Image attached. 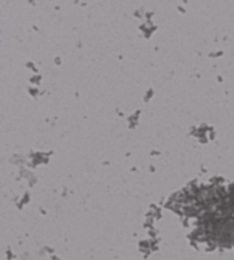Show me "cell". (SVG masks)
Wrapping results in <instances>:
<instances>
[{"label":"cell","mask_w":234,"mask_h":260,"mask_svg":"<svg viewBox=\"0 0 234 260\" xmlns=\"http://www.w3.org/2000/svg\"><path fill=\"white\" fill-rule=\"evenodd\" d=\"M180 206V212L195 224L199 238L218 245L234 244V186L189 190Z\"/></svg>","instance_id":"cell-1"}]
</instances>
